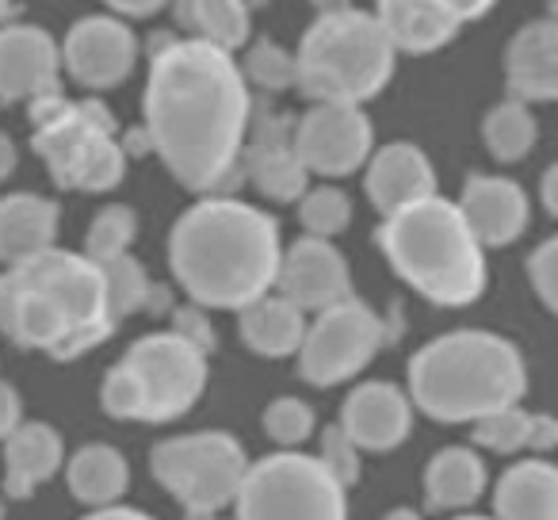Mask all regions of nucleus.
I'll use <instances>...</instances> for the list:
<instances>
[{
  "label": "nucleus",
  "instance_id": "4c0bfd02",
  "mask_svg": "<svg viewBox=\"0 0 558 520\" xmlns=\"http://www.w3.org/2000/svg\"><path fill=\"white\" fill-rule=\"evenodd\" d=\"M527 283L547 314H558V238H543L524 261Z\"/></svg>",
  "mask_w": 558,
  "mask_h": 520
},
{
  "label": "nucleus",
  "instance_id": "b1692460",
  "mask_svg": "<svg viewBox=\"0 0 558 520\" xmlns=\"http://www.w3.org/2000/svg\"><path fill=\"white\" fill-rule=\"evenodd\" d=\"M494 520H558V467L547 456L517 459L497 474Z\"/></svg>",
  "mask_w": 558,
  "mask_h": 520
},
{
  "label": "nucleus",
  "instance_id": "603ef678",
  "mask_svg": "<svg viewBox=\"0 0 558 520\" xmlns=\"http://www.w3.org/2000/svg\"><path fill=\"white\" fill-rule=\"evenodd\" d=\"M311 4H314V12H318V16H329V12L352 9V0H311Z\"/></svg>",
  "mask_w": 558,
  "mask_h": 520
},
{
  "label": "nucleus",
  "instance_id": "393cba45",
  "mask_svg": "<svg viewBox=\"0 0 558 520\" xmlns=\"http://www.w3.org/2000/svg\"><path fill=\"white\" fill-rule=\"evenodd\" d=\"M489 486L486 459L478 448L466 444H448L425 463L421 474V489H425V509L428 512H459L471 509Z\"/></svg>",
  "mask_w": 558,
  "mask_h": 520
},
{
  "label": "nucleus",
  "instance_id": "412c9836",
  "mask_svg": "<svg viewBox=\"0 0 558 520\" xmlns=\"http://www.w3.org/2000/svg\"><path fill=\"white\" fill-rule=\"evenodd\" d=\"M4 474L0 489L12 501H27L43 482H50L65 463V440L50 421H20L4 436Z\"/></svg>",
  "mask_w": 558,
  "mask_h": 520
},
{
  "label": "nucleus",
  "instance_id": "4d7b16f0",
  "mask_svg": "<svg viewBox=\"0 0 558 520\" xmlns=\"http://www.w3.org/2000/svg\"><path fill=\"white\" fill-rule=\"evenodd\" d=\"M241 4H245L248 12H256V9H268V0H241Z\"/></svg>",
  "mask_w": 558,
  "mask_h": 520
},
{
  "label": "nucleus",
  "instance_id": "a19ab883",
  "mask_svg": "<svg viewBox=\"0 0 558 520\" xmlns=\"http://www.w3.org/2000/svg\"><path fill=\"white\" fill-rule=\"evenodd\" d=\"M555 448H558V421L550 418V413H532L524 451H532V456H550Z\"/></svg>",
  "mask_w": 558,
  "mask_h": 520
},
{
  "label": "nucleus",
  "instance_id": "9d476101",
  "mask_svg": "<svg viewBox=\"0 0 558 520\" xmlns=\"http://www.w3.org/2000/svg\"><path fill=\"white\" fill-rule=\"evenodd\" d=\"M126 367L146 390V425H172L199 406L210 379V356L172 329L146 334L123 352Z\"/></svg>",
  "mask_w": 558,
  "mask_h": 520
},
{
  "label": "nucleus",
  "instance_id": "2eb2a0df",
  "mask_svg": "<svg viewBox=\"0 0 558 520\" xmlns=\"http://www.w3.org/2000/svg\"><path fill=\"white\" fill-rule=\"evenodd\" d=\"M337 425L356 440L360 451H387L402 448L413 433V402L398 383L390 379H367L349 390L341 406Z\"/></svg>",
  "mask_w": 558,
  "mask_h": 520
},
{
  "label": "nucleus",
  "instance_id": "2f4dec72",
  "mask_svg": "<svg viewBox=\"0 0 558 520\" xmlns=\"http://www.w3.org/2000/svg\"><path fill=\"white\" fill-rule=\"evenodd\" d=\"M299 226L314 238H337L352 226V199L337 184H314L299 195Z\"/></svg>",
  "mask_w": 558,
  "mask_h": 520
},
{
  "label": "nucleus",
  "instance_id": "7c9ffc66",
  "mask_svg": "<svg viewBox=\"0 0 558 520\" xmlns=\"http://www.w3.org/2000/svg\"><path fill=\"white\" fill-rule=\"evenodd\" d=\"M100 280H104V299H108L111 322H123L131 314H138L142 295L149 288V273L134 253H119L111 261H100Z\"/></svg>",
  "mask_w": 558,
  "mask_h": 520
},
{
  "label": "nucleus",
  "instance_id": "7ed1b4c3",
  "mask_svg": "<svg viewBox=\"0 0 558 520\" xmlns=\"http://www.w3.org/2000/svg\"><path fill=\"white\" fill-rule=\"evenodd\" d=\"M524 390V352L489 329H451L421 344L405 367L413 410L440 425H471L482 413L520 402Z\"/></svg>",
  "mask_w": 558,
  "mask_h": 520
},
{
  "label": "nucleus",
  "instance_id": "e433bc0d",
  "mask_svg": "<svg viewBox=\"0 0 558 520\" xmlns=\"http://www.w3.org/2000/svg\"><path fill=\"white\" fill-rule=\"evenodd\" d=\"M318 463L326 467L344 489H352L364 479V451L356 448V440H352L337 421L318 433Z\"/></svg>",
  "mask_w": 558,
  "mask_h": 520
},
{
  "label": "nucleus",
  "instance_id": "473e14b6",
  "mask_svg": "<svg viewBox=\"0 0 558 520\" xmlns=\"http://www.w3.org/2000/svg\"><path fill=\"white\" fill-rule=\"evenodd\" d=\"M245 58H241V73H245L248 85L264 88V93H288L295 88V55L283 50L276 39L260 35V39L245 43Z\"/></svg>",
  "mask_w": 558,
  "mask_h": 520
},
{
  "label": "nucleus",
  "instance_id": "58836bf2",
  "mask_svg": "<svg viewBox=\"0 0 558 520\" xmlns=\"http://www.w3.org/2000/svg\"><path fill=\"white\" fill-rule=\"evenodd\" d=\"M169 329L172 334H180L184 341H192L199 352H207V356H215L218 349V337H215V322H210V311L199 303H184V306H172L169 311Z\"/></svg>",
  "mask_w": 558,
  "mask_h": 520
},
{
  "label": "nucleus",
  "instance_id": "5701e85b",
  "mask_svg": "<svg viewBox=\"0 0 558 520\" xmlns=\"http://www.w3.org/2000/svg\"><path fill=\"white\" fill-rule=\"evenodd\" d=\"M58 230H62V207L50 195H0V265L4 268L32 261L43 249L58 245Z\"/></svg>",
  "mask_w": 558,
  "mask_h": 520
},
{
  "label": "nucleus",
  "instance_id": "37998d69",
  "mask_svg": "<svg viewBox=\"0 0 558 520\" xmlns=\"http://www.w3.org/2000/svg\"><path fill=\"white\" fill-rule=\"evenodd\" d=\"M172 306H177V295H172L169 283H154V280H149L146 295H142L138 314H146V318H169Z\"/></svg>",
  "mask_w": 558,
  "mask_h": 520
},
{
  "label": "nucleus",
  "instance_id": "f3484780",
  "mask_svg": "<svg viewBox=\"0 0 558 520\" xmlns=\"http://www.w3.org/2000/svg\"><path fill=\"white\" fill-rule=\"evenodd\" d=\"M50 88H62V50L39 24L0 27V104L32 100Z\"/></svg>",
  "mask_w": 558,
  "mask_h": 520
},
{
  "label": "nucleus",
  "instance_id": "ddd939ff",
  "mask_svg": "<svg viewBox=\"0 0 558 520\" xmlns=\"http://www.w3.org/2000/svg\"><path fill=\"white\" fill-rule=\"evenodd\" d=\"M271 291L291 299L303 314L326 311V306L356 295V291H352L349 256L333 245V238H314V233H303V238L291 241V245L279 253Z\"/></svg>",
  "mask_w": 558,
  "mask_h": 520
},
{
  "label": "nucleus",
  "instance_id": "6e6d98bb",
  "mask_svg": "<svg viewBox=\"0 0 558 520\" xmlns=\"http://www.w3.org/2000/svg\"><path fill=\"white\" fill-rule=\"evenodd\" d=\"M16 12H20L16 0H0V27L12 24V16H16Z\"/></svg>",
  "mask_w": 558,
  "mask_h": 520
},
{
  "label": "nucleus",
  "instance_id": "72a5a7b5",
  "mask_svg": "<svg viewBox=\"0 0 558 520\" xmlns=\"http://www.w3.org/2000/svg\"><path fill=\"white\" fill-rule=\"evenodd\" d=\"M260 428L276 448H303L318 428V413L306 398L299 395H279L264 406Z\"/></svg>",
  "mask_w": 558,
  "mask_h": 520
},
{
  "label": "nucleus",
  "instance_id": "8fccbe9b",
  "mask_svg": "<svg viewBox=\"0 0 558 520\" xmlns=\"http://www.w3.org/2000/svg\"><path fill=\"white\" fill-rule=\"evenodd\" d=\"M16 165H20V149H16V142H12L9 134L0 131V180H9L12 172H16Z\"/></svg>",
  "mask_w": 558,
  "mask_h": 520
},
{
  "label": "nucleus",
  "instance_id": "a18cd8bd",
  "mask_svg": "<svg viewBox=\"0 0 558 520\" xmlns=\"http://www.w3.org/2000/svg\"><path fill=\"white\" fill-rule=\"evenodd\" d=\"M451 12H456L463 24H471V20H482V16H489V12L497 9V0H444Z\"/></svg>",
  "mask_w": 558,
  "mask_h": 520
},
{
  "label": "nucleus",
  "instance_id": "ea45409f",
  "mask_svg": "<svg viewBox=\"0 0 558 520\" xmlns=\"http://www.w3.org/2000/svg\"><path fill=\"white\" fill-rule=\"evenodd\" d=\"M70 96L62 93V88H50V93H39L27 100V119H32V126H47L54 123V119H62L65 111H70Z\"/></svg>",
  "mask_w": 558,
  "mask_h": 520
},
{
  "label": "nucleus",
  "instance_id": "6e6552de",
  "mask_svg": "<svg viewBox=\"0 0 558 520\" xmlns=\"http://www.w3.org/2000/svg\"><path fill=\"white\" fill-rule=\"evenodd\" d=\"M248 451L222 428L165 436L149 448V474L180 509H226L245 479Z\"/></svg>",
  "mask_w": 558,
  "mask_h": 520
},
{
  "label": "nucleus",
  "instance_id": "c03bdc74",
  "mask_svg": "<svg viewBox=\"0 0 558 520\" xmlns=\"http://www.w3.org/2000/svg\"><path fill=\"white\" fill-rule=\"evenodd\" d=\"M104 4L123 20H146L157 16L161 9H169V0H104Z\"/></svg>",
  "mask_w": 558,
  "mask_h": 520
},
{
  "label": "nucleus",
  "instance_id": "20e7f679",
  "mask_svg": "<svg viewBox=\"0 0 558 520\" xmlns=\"http://www.w3.org/2000/svg\"><path fill=\"white\" fill-rule=\"evenodd\" d=\"M375 241L398 280L425 303L463 311L486 291V249L471 233L456 199H444L440 192L383 215Z\"/></svg>",
  "mask_w": 558,
  "mask_h": 520
},
{
  "label": "nucleus",
  "instance_id": "79ce46f5",
  "mask_svg": "<svg viewBox=\"0 0 558 520\" xmlns=\"http://www.w3.org/2000/svg\"><path fill=\"white\" fill-rule=\"evenodd\" d=\"M24 421V398L9 379H0V440Z\"/></svg>",
  "mask_w": 558,
  "mask_h": 520
},
{
  "label": "nucleus",
  "instance_id": "cd10ccee",
  "mask_svg": "<svg viewBox=\"0 0 558 520\" xmlns=\"http://www.w3.org/2000/svg\"><path fill=\"white\" fill-rule=\"evenodd\" d=\"M169 4L180 32L215 43L230 55H238L253 35V12L241 0H169Z\"/></svg>",
  "mask_w": 558,
  "mask_h": 520
},
{
  "label": "nucleus",
  "instance_id": "4be33fe9",
  "mask_svg": "<svg viewBox=\"0 0 558 520\" xmlns=\"http://www.w3.org/2000/svg\"><path fill=\"white\" fill-rule=\"evenodd\" d=\"M375 20L398 55L425 58L451 47L463 32V20L444 0H375Z\"/></svg>",
  "mask_w": 558,
  "mask_h": 520
},
{
  "label": "nucleus",
  "instance_id": "39448f33",
  "mask_svg": "<svg viewBox=\"0 0 558 520\" xmlns=\"http://www.w3.org/2000/svg\"><path fill=\"white\" fill-rule=\"evenodd\" d=\"M398 50L372 12L314 16L295 50V88L306 100L367 104L390 85Z\"/></svg>",
  "mask_w": 558,
  "mask_h": 520
},
{
  "label": "nucleus",
  "instance_id": "4468645a",
  "mask_svg": "<svg viewBox=\"0 0 558 520\" xmlns=\"http://www.w3.org/2000/svg\"><path fill=\"white\" fill-rule=\"evenodd\" d=\"M70 329V314L27 273V265H12L0 273V334L16 349L50 352Z\"/></svg>",
  "mask_w": 558,
  "mask_h": 520
},
{
  "label": "nucleus",
  "instance_id": "f257e3e1",
  "mask_svg": "<svg viewBox=\"0 0 558 520\" xmlns=\"http://www.w3.org/2000/svg\"><path fill=\"white\" fill-rule=\"evenodd\" d=\"M142 131L180 188L233 195L245 180L241 149L248 142V81L230 50L203 39H172L149 58Z\"/></svg>",
  "mask_w": 558,
  "mask_h": 520
},
{
  "label": "nucleus",
  "instance_id": "bf43d9fd",
  "mask_svg": "<svg viewBox=\"0 0 558 520\" xmlns=\"http://www.w3.org/2000/svg\"><path fill=\"white\" fill-rule=\"evenodd\" d=\"M0 520H4V501H0Z\"/></svg>",
  "mask_w": 558,
  "mask_h": 520
},
{
  "label": "nucleus",
  "instance_id": "a211bd4d",
  "mask_svg": "<svg viewBox=\"0 0 558 520\" xmlns=\"http://www.w3.org/2000/svg\"><path fill=\"white\" fill-rule=\"evenodd\" d=\"M456 207L463 210L466 226H471L482 249L512 245V241L524 238L527 222H532V203H527L524 188L509 177H494V172L466 177Z\"/></svg>",
  "mask_w": 558,
  "mask_h": 520
},
{
  "label": "nucleus",
  "instance_id": "3c124183",
  "mask_svg": "<svg viewBox=\"0 0 558 520\" xmlns=\"http://www.w3.org/2000/svg\"><path fill=\"white\" fill-rule=\"evenodd\" d=\"M172 39H177V32H154V35H149V43H146L149 58H154V55H161V50L169 47Z\"/></svg>",
  "mask_w": 558,
  "mask_h": 520
},
{
  "label": "nucleus",
  "instance_id": "c756f323",
  "mask_svg": "<svg viewBox=\"0 0 558 520\" xmlns=\"http://www.w3.org/2000/svg\"><path fill=\"white\" fill-rule=\"evenodd\" d=\"M134 241H138V210L131 203H104L88 222L81 253L100 265V261H111L119 253H131Z\"/></svg>",
  "mask_w": 558,
  "mask_h": 520
},
{
  "label": "nucleus",
  "instance_id": "5fc2aeb1",
  "mask_svg": "<svg viewBox=\"0 0 558 520\" xmlns=\"http://www.w3.org/2000/svg\"><path fill=\"white\" fill-rule=\"evenodd\" d=\"M383 520H425V517H421L417 509H410V505H398V509H390Z\"/></svg>",
  "mask_w": 558,
  "mask_h": 520
},
{
  "label": "nucleus",
  "instance_id": "c85d7f7f",
  "mask_svg": "<svg viewBox=\"0 0 558 520\" xmlns=\"http://www.w3.org/2000/svg\"><path fill=\"white\" fill-rule=\"evenodd\" d=\"M482 142H486L489 157L501 165H517L539 142V119H535L532 104L524 100H497L482 119Z\"/></svg>",
  "mask_w": 558,
  "mask_h": 520
},
{
  "label": "nucleus",
  "instance_id": "49530a36",
  "mask_svg": "<svg viewBox=\"0 0 558 520\" xmlns=\"http://www.w3.org/2000/svg\"><path fill=\"white\" fill-rule=\"evenodd\" d=\"M81 520H157V517H149V512L116 501V505H100V509H93L88 517H81Z\"/></svg>",
  "mask_w": 558,
  "mask_h": 520
},
{
  "label": "nucleus",
  "instance_id": "dca6fc26",
  "mask_svg": "<svg viewBox=\"0 0 558 520\" xmlns=\"http://www.w3.org/2000/svg\"><path fill=\"white\" fill-rule=\"evenodd\" d=\"M295 119L291 116H264V123L253 126V142L241 149V172L253 180V188L271 203H295L311 188V169L295 154Z\"/></svg>",
  "mask_w": 558,
  "mask_h": 520
},
{
  "label": "nucleus",
  "instance_id": "aec40b11",
  "mask_svg": "<svg viewBox=\"0 0 558 520\" xmlns=\"http://www.w3.org/2000/svg\"><path fill=\"white\" fill-rule=\"evenodd\" d=\"M364 192L379 215L436 192V169L417 142H387L364 161Z\"/></svg>",
  "mask_w": 558,
  "mask_h": 520
},
{
  "label": "nucleus",
  "instance_id": "09e8293b",
  "mask_svg": "<svg viewBox=\"0 0 558 520\" xmlns=\"http://www.w3.org/2000/svg\"><path fill=\"white\" fill-rule=\"evenodd\" d=\"M539 199H543V210L547 218H558V165H550L539 180Z\"/></svg>",
  "mask_w": 558,
  "mask_h": 520
},
{
  "label": "nucleus",
  "instance_id": "1a4fd4ad",
  "mask_svg": "<svg viewBox=\"0 0 558 520\" xmlns=\"http://www.w3.org/2000/svg\"><path fill=\"white\" fill-rule=\"evenodd\" d=\"M383 352V322L364 299L349 295L341 303L314 311L299 341V379L318 390L356 379Z\"/></svg>",
  "mask_w": 558,
  "mask_h": 520
},
{
  "label": "nucleus",
  "instance_id": "f03ea898",
  "mask_svg": "<svg viewBox=\"0 0 558 520\" xmlns=\"http://www.w3.org/2000/svg\"><path fill=\"white\" fill-rule=\"evenodd\" d=\"M276 215L238 195H199L169 230V268L187 303L241 311L271 291L279 268Z\"/></svg>",
  "mask_w": 558,
  "mask_h": 520
},
{
  "label": "nucleus",
  "instance_id": "6ab92c4d",
  "mask_svg": "<svg viewBox=\"0 0 558 520\" xmlns=\"http://www.w3.org/2000/svg\"><path fill=\"white\" fill-rule=\"evenodd\" d=\"M505 88L512 100L555 104L558 100V20H527L505 47Z\"/></svg>",
  "mask_w": 558,
  "mask_h": 520
},
{
  "label": "nucleus",
  "instance_id": "423d86ee",
  "mask_svg": "<svg viewBox=\"0 0 558 520\" xmlns=\"http://www.w3.org/2000/svg\"><path fill=\"white\" fill-rule=\"evenodd\" d=\"M230 505L233 520H349V489L299 448L248 459Z\"/></svg>",
  "mask_w": 558,
  "mask_h": 520
},
{
  "label": "nucleus",
  "instance_id": "9b49d317",
  "mask_svg": "<svg viewBox=\"0 0 558 520\" xmlns=\"http://www.w3.org/2000/svg\"><path fill=\"white\" fill-rule=\"evenodd\" d=\"M295 154L311 172L326 180H341L364 169L375 149V126L364 104L311 100V108L295 119Z\"/></svg>",
  "mask_w": 558,
  "mask_h": 520
},
{
  "label": "nucleus",
  "instance_id": "13d9d810",
  "mask_svg": "<svg viewBox=\"0 0 558 520\" xmlns=\"http://www.w3.org/2000/svg\"><path fill=\"white\" fill-rule=\"evenodd\" d=\"M451 520H494V517H478V512H463V509H459V517H451Z\"/></svg>",
  "mask_w": 558,
  "mask_h": 520
},
{
  "label": "nucleus",
  "instance_id": "a878e982",
  "mask_svg": "<svg viewBox=\"0 0 558 520\" xmlns=\"http://www.w3.org/2000/svg\"><path fill=\"white\" fill-rule=\"evenodd\" d=\"M238 314V337L253 356L264 360H283L295 356L299 341L306 334V318L311 314L299 311L291 299H283L279 291H264L253 303H245Z\"/></svg>",
  "mask_w": 558,
  "mask_h": 520
},
{
  "label": "nucleus",
  "instance_id": "c9c22d12",
  "mask_svg": "<svg viewBox=\"0 0 558 520\" xmlns=\"http://www.w3.org/2000/svg\"><path fill=\"white\" fill-rule=\"evenodd\" d=\"M100 410L116 421H142L146 418V390H142L138 375L119 360L108 367L100 383Z\"/></svg>",
  "mask_w": 558,
  "mask_h": 520
},
{
  "label": "nucleus",
  "instance_id": "f704fd0d",
  "mask_svg": "<svg viewBox=\"0 0 558 520\" xmlns=\"http://www.w3.org/2000/svg\"><path fill=\"white\" fill-rule=\"evenodd\" d=\"M527 421H532V413L520 402L489 410L471 421V444L482 451H494V456H520L527 440Z\"/></svg>",
  "mask_w": 558,
  "mask_h": 520
},
{
  "label": "nucleus",
  "instance_id": "0eeeda50",
  "mask_svg": "<svg viewBox=\"0 0 558 520\" xmlns=\"http://www.w3.org/2000/svg\"><path fill=\"white\" fill-rule=\"evenodd\" d=\"M32 149L62 192H111L126 177V154L119 146V119L100 96L73 100L62 119L35 126Z\"/></svg>",
  "mask_w": 558,
  "mask_h": 520
},
{
  "label": "nucleus",
  "instance_id": "bb28decb",
  "mask_svg": "<svg viewBox=\"0 0 558 520\" xmlns=\"http://www.w3.org/2000/svg\"><path fill=\"white\" fill-rule=\"evenodd\" d=\"M65 486L88 509H100V505L123 501V494L131 489V463L116 444H81L70 459L62 463Z\"/></svg>",
  "mask_w": 558,
  "mask_h": 520
},
{
  "label": "nucleus",
  "instance_id": "864d4df0",
  "mask_svg": "<svg viewBox=\"0 0 558 520\" xmlns=\"http://www.w3.org/2000/svg\"><path fill=\"white\" fill-rule=\"evenodd\" d=\"M184 520H233V517H222V509H184Z\"/></svg>",
  "mask_w": 558,
  "mask_h": 520
},
{
  "label": "nucleus",
  "instance_id": "de8ad7c7",
  "mask_svg": "<svg viewBox=\"0 0 558 520\" xmlns=\"http://www.w3.org/2000/svg\"><path fill=\"white\" fill-rule=\"evenodd\" d=\"M379 322H383V349H387V344H398V341H402V334H405L402 303H390L387 318L379 314Z\"/></svg>",
  "mask_w": 558,
  "mask_h": 520
},
{
  "label": "nucleus",
  "instance_id": "f8f14e48",
  "mask_svg": "<svg viewBox=\"0 0 558 520\" xmlns=\"http://www.w3.org/2000/svg\"><path fill=\"white\" fill-rule=\"evenodd\" d=\"M58 50H62V73H70V81L88 93H111L138 65V35L116 12L77 20Z\"/></svg>",
  "mask_w": 558,
  "mask_h": 520
}]
</instances>
